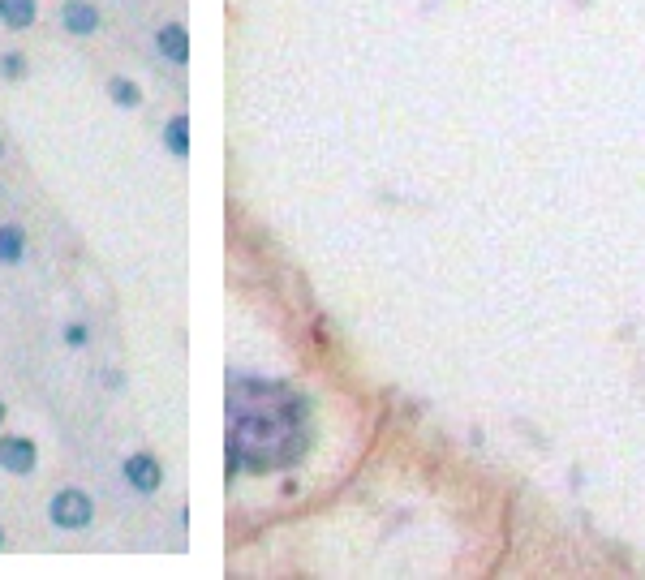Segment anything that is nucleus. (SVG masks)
<instances>
[{"label": "nucleus", "mask_w": 645, "mask_h": 580, "mask_svg": "<svg viewBox=\"0 0 645 580\" xmlns=\"http://www.w3.org/2000/svg\"><path fill=\"white\" fill-rule=\"evenodd\" d=\"M306 404L280 383L228 387V473L289 469L306 456Z\"/></svg>", "instance_id": "1"}, {"label": "nucleus", "mask_w": 645, "mask_h": 580, "mask_svg": "<svg viewBox=\"0 0 645 580\" xmlns=\"http://www.w3.org/2000/svg\"><path fill=\"white\" fill-rule=\"evenodd\" d=\"M48 520L56 529H86L95 520V503L86 490L69 486V490H56L52 503H48Z\"/></svg>", "instance_id": "2"}, {"label": "nucleus", "mask_w": 645, "mask_h": 580, "mask_svg": "<svg viewBox=\"0 0 645 580\" xmlns=\"http://www.w3.org/2000/svg\"><path fill=\"white\" fill-rule=\"evenodd\" d=\"M39 464V447L35 439H26V434H5L0 439V469L13 473V477H31Z\"/></svg>", "instance_id": "3"}, {"label": "nucleus", "mask_w": 645, "mask_h": 580, "mask_svg": "<svg viewBox=\"0 0 645 580\" xmlns=\"http://www.w3.org/2000/svg\"><path fill=\"white\" fill-rule=\"evenodd\" d=\"M125 482L138 490V495H155V490L164 486V469L160 460H155L151 452H134L125 460Z\"/></svg>", "instance_id": "4"}, {"label": "nucleus", "mask_w": 645, "mask_h": 580, "mask_svg": "<svg viewBox=\"0 0 645 580\" xmlns=\"http://www.w3.org/2000/svg\"><path fill=\"white\" fill-rule=\"evenodd\" d=\"M61 26H65L69 35H95L99 31V9L86 5V0H65Z\"/></svg>", "instance_id": "5"}, {"label": "nucleus", "mask_w": 645, "mask_h": 580, "mask_svg": "<svg viewBox=\"0 0 645 580\" xmlns=\"http://www.w3.org/2000/svg\"><path fill=\"white\" fill-rule=\"evenodd\" d=\"M155 48H160L164 61H172V65H185V61H190V35H185L181 22L160 26V35H155Z\"/></svg>", "instance_id": "6"}, {"label": "nucleus", "mask_w": 645, "mask_h": 580, "mask_svg": "<svg viewBox=\"0 0 645 580\" xmlns=\"http://www.w3.org/2000/svg\"><path fill=\"white\" fill-rule=\"evenodd\" d=\"M35 18H39L35 0H0V22L9 31H26V26H35Z\"/></svg>", "instance_id": "7"}, {"label": "nucleus", "mask_w": 645, "mask_h": 580, "mask_svg": "<svg viewBox=\"0 0 645 580\" xmlns=\"http://www.w3.org/2000/svg\"><path fill=\"white\" fill-rule=\"evenodd\" d=\"M164 147L172 151V155H177V159H185V155H190V116H172V121L164 125Z\"/></svg>", "instance_id": "8"}, {"label": "nucleus", "mask_w": 645, "mask_h": 580, "mask_svg": "<svg viewBox=\"0 0 645 580\" xmlns=\"http://www.w3.org/2000/svg\"><path fill=\"white\" fill-rule=\"evenodd\" d=\"M26 258V232L18 224H5L0 228V263H22Z\"/></svg>", "instance_id": "9"}, {"label": "nucleus", "mask_w": 645, "mask_h": 580, "mask_svg": "<svg viewBox=\"0 0 645 580\" xmlns=\"http://www.w3.org/2000/svg\"><path fill=\"white\" fill-rule=\"evenodd\" d=\"M108 95H112V104H117V108H138L142 104L138 82H129V78H112L108 82Z\"/></svg>", "instance_id": "10"}, {"label": "nucleus", "mask_w": 645, "mask_h": 580, "mask_svg": "<svg viewBox=\"0 0 645 580\" xmlns=\"http://www.w3.org/2000/svg\"><path fill=\"white\" fill-rule=\"evenodd\" d=\"M0 74H5L9 82H18L26 74V56L22 52H5V56H0Z\"/></svg>", "instance_id": "11"}, {"label": "nucleus", "mask_w": 645, "mask_h": 580, "mask_svg": "<svg viewBox=\"0 0 645 580\" xmlns=\"http://www.w3.org/2000/svg\"><path fill=\"white\" fill-rule=\"evenodd\" d=\"M65 344H69V348H82V344H86V327H82V323H69V327H65Z\"/></svg>", "instance_id": "12"}, {"label": "nucleus", "mask_w": 645, "mask_h": 580, "mask_svg": "<svg viewBox=\"0 0 645 580\" xmlns=\"http://www.w3.org/2000/svg\"><path fill=\"white\" fill-rule=\"evenodd\" d=\"M0 422H5V404H0Z\"/></svg>", "instance_id": "13"}, {"label": "nucleus", "mask_w": 645, "mask_h": 580, "mask_svg": "<svg viewBox=\"0 0 645 580\" xmlns=\"http://www.w3.org/2000/svg\"><path fill=\"white\" fill-rule=\"evenodd\" d=\"M0 542H5V529H0Z\"/></svg>", "instance_id": "14"}, {"label": "nucleus", "mask_w": 645, "mask_h": 580, "mask_svg": "<svg viewBox=\"0 0 645 580\" xmlns=\"http://www.w3.org/2000/svg\"><path fill=\"white\" fill-rule=\"evenodd\" d=\"M0 151H5V142H0Z\"/></svg>", "instance_id": "15"}]
</instances>
